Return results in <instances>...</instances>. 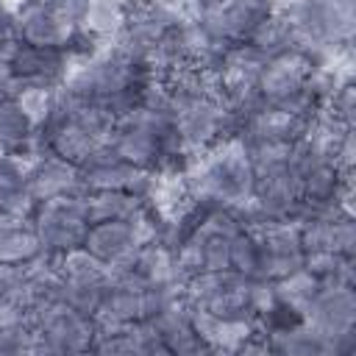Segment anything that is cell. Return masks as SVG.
Returning <instances> with one entry per match:
<instances>
[{"label": "cell", "instance_id": "obj_1", "mask_svg": "<svg viewBox=\"0 0 356 356\" xmlns=\"http://www.w3.org/2000/svg\"><path fill=\"white\" fill-rule=\"evenodd\" d=\"M184 178L192 200L200 209L236 211L253 197V164L248 145L231 134L192 156L184 167Z\"/></svg>", "mask_w": 356, "mask_h": 356}, {"label": "cell", "instance_id": "obj_2", "mask_svg": "<svg viewBox=\"0 0 356 356\" xmlns=\"http://www.w3.org/2000/svg\"><path fill=\"white\" fill-rule=\"evenodd\" d=\"M236 117L217 95H175L172 106V131L181 139L186 156H197L222 136L236 134Z\"/></svg>", "mask_w": 356, "mask_h": 356}, {"label": "cell", "instance_id": "obj_3", "mask_svg": "<svg viewBox=\"0 0 356 356\" xmlns=\"http://www.w3.org/2000/svg\"><path fill=\"white\" fill-rule=\"evenodd\" d=\"M300 320L328 339V353L356 350V292L353 284H320Z\"/></svg>", "mask_w": 356, "mask_h": 356}, {"label": "cell", "instance_id": "obj_4", "mask_svg": "<svg viewBox=\"0 0 356 356\" xmlns=\"http://www.w3.org/2000/svg\"><path fill=\"white\" fill-rule=\"evenodd\" d=\"M250 286L253 278L236 270H203L184 281V298L192 309H203L225 320H256Z\"/></svg>", "mask_w": 356, "mask_h": 356}, {"label": "cell", "instance_id": "obj_5", "mask_svg": "<svg viewBox=\"0 0 356 356\" xmlns=\"http://www.w3.org/2000/svg\"><path fill=\"white\" fill-rule=\"evenodd\" d=\"M28 325L39 337V353H81L92 350L95 320L64 300H47L31 309Z\"/></svg>", "mask_w": 356, "mask_h": 356}, {"label": "cell", "instance_id": "obj_6", "mask_svg": "<svg viewBox=\"0 0 356 356\" xmlns=\"http://www.w3.org/2000/svg\"><path fill=\"white\" fill-rule=\"evenodd\" d=\"M31 222H33L42 253L61 256L72 248H81L86 228H89L83 195H67V197H53V200L36 203Z\"/></svg>", "mask_w": 356, "mask_h": 356}, {"label": "cell", "instance_id": "obj_7", "mask_svg": "<svg viewBox=\"0 0 356 356\" xmlns=\"http://www.w3.org/2000/svg\"><path fill=\"white\" fill-rule=\"evenodd\" d=\"M56 264L61 273V300L92 317L111 284L108 267L83 248L56 256Z\"/></svg>", "mask_w": 356, "mask_h": 356}, {"label": "cell", "instance_id": "obj_8", "mask_svg": "<svg viewBox=\"0 0 356 356\" xmlns=\"http://www.w3.org/2000/svg\"><path fill=\"white\" fill-rule=\"evenodd\" d=\"M0 61H6L19 81V86L56 89L67 81L72 67V47H36L17 36L0 47Z\"/></svg>", "mask_w": 356, "mask_h": 356}, {"label": "cell", "instance_id": "obj_9", "mask_svg": "<svg viewBox=\"0 0 356 356\" xmlns=\"http://www.w3.org/2000/svg\"><path fill=\"white\" fill-rule=\"evenodd\" d=\"M267 14V0H197L192 22L222 44H239Z\"/></svg>", "mask_w": 356, "mask_h": 356}, {"label": "cell", "instance_id": "obj_10", "mask_svg": "<svg viewBox=\"0 0 356 356\" xmlns=\"http://www.w3.org/2000/svg\"><path fill=\"white\" fill-rule=\"evenodd\" d=\"M14 33L36 47H75L81 39L78 25L58 8L56 0H28L14 14Z\"/></svg>", "mask_w": 356, "mask_h": 356}, {"label": "cell", "instance_id": "obj_11", "mask_svg": "<svg viewBox=\"0 0 356 356\" xmlns=\"http://www.w3.org/2000/svg\"><path fill=\"white\" fill-rule=\"evenodd\" d=\"M81 248L89 250L95 259H100L111 275H120L134 270L142 239L131 220H103V222H89Z\"/></svg>", "mask_w": 356, "mask_h": 356}, {"label": "cell", "instance_id": "obj_12", "mask_svg": "<svg viewBox=\"0 0 356 356\" xmlns=\"http://www.w3.org/2000/svg\"><path fill=\"white\" fill-rule=\"evenodd\" d=\"M25 189L36 203L86 192L81 167L67 161V159H61V156H56V153H50V150L28 161V167H25Z\"/></svg>", "mask_w": 356, "mask_h": 356}, {"label": "cell", "instance_id": "obj_13", "mask_svg": "<svg viewBox=\"0 0 356 356\" xmlns=\"http://www.w3.org/2000/svg\"><path fill=\"white\" fill-rule=\"evenodd\" d=\"M306 122L303 117L286 111V108H278V106H270V103H261L259 108H253L248 117H242L239 128H236V136L245 142V145H261V142H295L300 139V134L306 131Z\"/></svg>", "mask_w": 356, "mask_h": 356}, {"label": "cell", "instance_id": "obj_14", "mask_svg": "<svg viewBox=\"0 0 356 356\" xmlns=\"http://www.w3.org/2000/svg\"><path fill=\"white\" fill-rule=\"evenodd\" d=\"M150 325L159 331L167 353H200L206 350L203 342L195 334L192 325V306L184 298V292L178 298H172L170 303H164L153 317H147Z\"/></svg>", "mask_w": 356, "mask_h": 356}, {"label": "cell", "instance_id": "obj_15", "mask_svg": "<svg viewBox=\"0 0 356 356\" xmlns=\"http://www.w3.org/2000/svg\"><path fill=\"white\" fill-rule=\"evenodd\" d=\"M261 334L267 339V350L289 353V356H328V339L323 334H317L312 325H306L303 320L270 325V328H261Z\"/></svg>", "mask_w": 356, "mask_h": 356}, {"label": "cell", "instance_id": "obj_16", "mask_svg": "<svg viewBox=\"0 0 356 356\" xmlns=\"http://www.w3.org/2000/svg\"><path fill=\"white\" fill-rule=\"evenodd\" d=\"M42 253L33 222L25 217H14L8 211H0V261L22 267L33 261Z\"/></svg>", "mask_w": 356, "mask_h": 356}, {"label": "cell", "instance_id": "obj_17", "mask_svg": "<svg viewBox=\"0 0 356 356\" xmlns=\"http://www.w3.org/2000/svg\"><path fill=\"white\" fill-rule=\"evenodd\" d=\"M83 206H86L89 222L131 220L145 209V197L120 192V189H92V192H83Z\"/></svg>", "mask_w": 356, "mask_h": 356}, {"label": "cell", "instance_id": "obj_18", "mask_svg": "<svg viewBox=\"0 0 356 356\" xmlns=\"http://www.w3.org/2000/svg\"><path fill=\"white\" fill-rule=\"evenodd\" d=\"M128 0H89L83 19H81V36L92 42H108L117 36L125 19Z\"/></svg>", "mask_w": 356, "mask_h": 356}, {"label": "cell", "instance_id": "obj_19", "mask_svg": "<svg viewBox=\"0 0 356 356\" xmlns=\"http://www.w3.org/2000/svg\"><path fill=\"white\" fill-rule=\"evenodd\" d=\"M250 47H256L261 56H278V53H286V50H295L298 44V36H295V28L292 22L286 19V14L281 11H270L253 31L250 36L245 39Z\"/></svg>", "mask_w": 356, "mask_h": 356}, {"label": "cell", "instance_id": "obj_20", "mask_svg": "<svg viewBox=\"0 0 356 356\" xmlns=\"http://www.w3.org/2000/svg\"><path fill=\"white\" fill-rule=\"evenodd\" d=\"M33 136H36V125L22 111V106L14 97L3 100L0 103V150H11L22 156L31 147Z\"/></svg>", "mask_w": 356, "mask_h": 356}, {"label": "cell", "instance_id": "obj_21", "mask_svg": "<svg viewBox=\"0 0 356 356\" xmlns=\"http://www.w3.org/2000/svg\"><path fill=\"white\" fill-rule=\"evenodd\" d=\"M320 284L323 281L317 275H312L306 267H298V270L275 278L273 281V289H275V300L284 309H289L295 317H300L303 309L309 306V300L314 298V292L320 289Z\"/></svg>", "mask_w": 356, "mask_h": 356}, {"label": "cell", "instance_id": "obj_22", "mask_svg": "<svg viewBox=\"0 0 356 356\" xmlns=\"http://www.w3.org/2000/svg\"><path fill=\"white\" fill-rule=\"evenodd\" d=\"M303 267L323 284H353V256L334 250H309L303 253Z\"/></svg>", "mask_w": 356, "mask_h": 356}, {"label": "cell", "instance_id": "obj_23", "mask_svg": "<svg viewBox=\"0 0 356 356\" xmlns=\"http://www.w3.org/2000/svg\"><path fill=\"white\" fill-rule=\"evenodd\" d=\"M25 167L22 156L0 150V211H6L8 203L25 189Z\"/></svg>", "mask_w": 356, "mask_h": 356}, {"label": "cell", "instance_id": "obj_24", "mask_svg": "<svg viewBox=\"0 0 356 356\" xmlns=\"http://www.w3.org/2000/svg\"><path fill=\"white\" fill-rule=\"evenodd\" d=\"M53 92L56 89H44V86H19L14 100L31 117V122L36 128H42L47 122V117H50V108H53Z\"/></svg>", "mask_w": 356, "mask_h": 356}, {"label": "cell", "instance_id": "obj_25", "mask_svg": "<svg viewBox=\"0 0 356 356\" xmlns=\"http://www.w3.org/2000/svg\"><path fill=\"white\" fill-rule=\"evenodd\" d=\"M11 353H39V337L28 323L0 328V356Z\"/></svg>", "mask_w": 356, "mask_h": 356}, {"label": "cell", "instance_id": "obj_26", "mask_svg": "<svg viewBox=\"0 0 356 356\" xmlns=\"http://www.w3.org/2000/svg\"><path fill=\"white\" fill-rule=\"evenodd\" d=\"M323 108H328V111H331L334 117H339L342 122L353 125V120H356V89H353V81L342 83V86L323 103Z\"/></svg>", "mask_w": 356, "mask_h": 356}, {"label": "cell", "instance_id": "obj_27", "mask_svg": "<svg viewBox=\"0 0 356 356\" xmlns=\"http://www.w3.org/2000/svg\"><path fill=\"white\" fill-rule=\"evenodd\" d=\"M17 92H19V81L14 78L11 67L6 61H0V103L8 100V97H14Z\"/></svg>", "mask_w": 356, "mask_h": 356}, {"label": "cell", "instance_id": "obj_28", "mask_svg": "<svg viewBox=\"0 0 356 356\" xmlns=\"http://www.w3.org/2000/svg\"><path fill=\"white\" fill-rule=\"evenodd\" d=\"M19 273H22V267L3 264V261H0V292H3V289H8L11 284H17V281H19Z\"/></svg>", "mask_w": 356, "mask_h": 356}]
</instances>
